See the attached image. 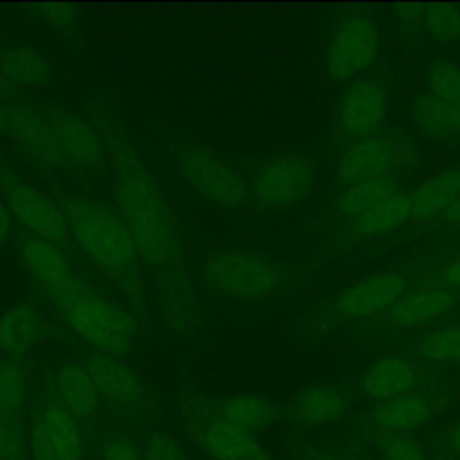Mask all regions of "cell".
<instances>
[{"mask_svg": "<svg viewBox=\"0 0 460 460\" xmlns=\"http://www.w3.org/2000/svg\"><path fill=\"white\" fill-rule=\"evenodd\" d=\"M0 72L13 86L40 88L52 77V65L40 50L16 43L0 52Z\"/></svg>", "mask_w": 460, "mask_h": 460, "instance_id": "23", "label": "cell"}, {"mask_svg": "<svg viewBox=\"0 0 460 460\" xmlns=\"http://www.w3.org/2000/svg\"><path fill=\"white\" fill-rule=\"evenodd\" d=\"M350 406L349 395L332 385H313L291 402V419L302 426H323L340 420Z\"/></svg>", "mask_w": 460, "mask_h": 460, "instance_id": "20", "label": "cell"}, {"mask_svg": "<svg viewBox=\"0 0 460 460\" xmlns=\"http://www.w3.org/2000/svg\"><path fill=\"white\" fill-rule=\"evenodd\" d=\"M458 296L449 288H424L402 295L386 313V322L395 327H415L435 320L456 304Z\"/></svg>", "mask_w": 460, "mask_h": 460, "instance_id": "19", "label": "cell"}, {"mask_svg": "<svg viewBox=\"0 0 460 460\" xmlns=\"http://www.w3.org/2000/svg\"><path fill=\"white\" fill-rule=\"evenodd\" d=\"M428 84L433 95L460 106V68L453 61L435 59L428 68Z\"/></svg>", "mask_w": 460, "mask_h": 460, "instance_id": "32", "label": "cell"}, {"mask_svg": "<svg viewBox=\"0 0 460 460\" xmlns=\"http://www.w3.org/2000/svg\"><path fill=\"white\" fill-rule=\"evenodd\" d=\"M31 392L29 368L22 359L5 358L0 361V413L22 415Z\"/></svg>", "mask_w": 460, "mask_h": 460, "instance_id": "29", "label": "cell"}, {"mask_svg": "<svg viewBox=\"0 0 460 460\" xmlns=\"http://www.w3.org/2000/svg\"><path fill=\"white\" fill-rule=\"evenodd\" d=\"M198 444L210 460H270L253 433L217 415L199 424Z\"/></svg>", "mask_w": 460, "mask_h": 460, "instance_id": "14", "label": "cell"}, {"mask_svg": "<svg viewBox=\"0 0 460 460\" xmlns=\"http://www.w3.org/2000/svg\"><path fill=\"white\" fill-rule=\"evenodd\" d=\"M379 25L367 14H352L334 29L325 52V70L334 81L363 72L377 56Z\"/></svg>", "mask_w": 460, "mask_h": 460, "instance_id": "7", "label": "cell"}, {"mask_svg": "<svg viewBox=\"0 0 460 460\" xmlns=\"http://www.w3.org/2000/svg\"><path fill=\"white\" fill-rule=\"evenodd\" d=\"M111 180L119 212L133 235L142 262L155 271L162 289L183 304L187 277L174 214L135 147L117 131L110 135Z\"/></svg>", "mask_w": 460, "mask_h": 460, "instance_id": "2", "label": "cell"}, {"mask_svg": "<svg viewBox=\"0 0 460 460\" xmlns=\"http://www.w3.org/2000/svg\"><path fill=\"white\" fill-rule=\"evenodd\" d=\"M0 189L9 212L27 228L29 235L58 246L68 239L65 210L54 199L5 169L0 171Z\"/></svg>", "mask_w": 460, "mask_h": 460, "instance_id": "6", "label": "cell"}, {"mask_svg": "<svg viewBox=\"0 0 460 460\" xmlns=\"http://www.w3.org/2000/svg\"><path fill=\"white\" fill-rule=\"evenodd\" d=\"M406 282L397 273L372 275L340 295L334 307L345 318H363L390 309L404 293Z\"/></svg>", "mask_w": 460, "mask_h": 460, "instance_id": "15", "label": "cell"}, {"mask_svg": "<svg viewBox=\"0 0 460 460\" xmlns=\"http://www.w3.org/2000/svg\"><path fill=\"white\" fill-rule=\"evenodd\" d=\"M84 367L88 368L101 402L119 417H137L146 408V388L137 372L119 356L90 350Z\"/></svg>", "mask_w": 460, "mask_h": 460, "instance_id": "9", "label": "cell"}, {"mask_svg": "<svg viewBox=\"0 0 460 460\" xmlns=\"http://www.w3.org/2000/svg\"><path fill=\"white\" fill-rule=\"evenodd\" d=\"M460 196V171H444L411 192V217L429 219L447 210Z\"/></svg>", "mask_w": 460, "mask_h": 460, "instance_id": "26", "label": "cell"}, {"mask_svg": "<svg viewBox=\"0 0 460 460\" xmlns=\"http://www.w3.org/2000/svg\"><path fill=\"white\" fill-rule=\"evenodd\" d=\"M397 189H399V180L392 174L350 185L338 199V212L341 216L358 217L376 203L395 194Z\"/></svg>", "mask_w": 460, "mask_h": 460, "instance_id": "28", "label": "cell"}, {"mask_svg": "<svg viewBox=\"0 0 460 460\" xmlns=\"http://www.w3.org/2000/svg\"><path fill=\"white\" fill-rule=\"evenodd\" d=\"M413 119L429 137H451L460 133V106L451 104L431 92L415 99Z\"/></svg>", "mask_w": 460, "mask_h": 460, "instance_id": "27", "label": "cell"}, {"mask_svg": "<svg viewBox=\"0 0 460 460\" xmlns=\"http://www.w3.org/2000/svg\"><path fill=\"white\" fill-rule=\"evenodd\" d=\"M140 446L146 460H192L172 435L160 429L147 431Z\"/></svg>", "mask_w": 460, "mask_h": 460, "instance_id": "34", "label": "cell"}, {"mask_svg": "<svg viewBox=\"0 0 460 460\" xmlns=\"http://www.w3.org/2000/svg\"><path fill=\"white\" fill-rule=\"evenodd\" d=\"M419 354L429 361L460 359V323L428 334L419 345Z\"/></svg>", "mask_w": 460, "mask_h": 460, "instance_id": "33", "label": "cell"}, {"mask_svg": "<svg viewBox=\"0 0 460 460\" xmlns=\"http://www.w3.org/2000/svg\"><path fill=\"white\" fill-rule=\"evenodd\" d=\"M31 9L32 16L54 31L68 34L79 27V9L72 4H36Z\"/></svg>", "mask_w": 460, "mask_h": 460, "instance_id": "35", "label": "cell"}, {"mask_svg": "<svg viewBox=\"0 0 460 460\" xmlns=\"http://www.w3.org/2000/svg\"><path fill=\"white\" fill-rule=\"evenodd\" d=\"M216 415L255 435L257 431L273 426V422L279 419V410L262 395L237 394L223 399L216 410Z\"/></svg>", "mask_w": 460, "mask_h": 460, "instance_id": "24", "label": "cell"}, {"mask_svg": "<svg viewBox=\"0 0 460 460\" xmlns=\"http://www.w3.org/2000/svg\"><path fill=\"white\" fill-rule=\"evenodd\" d=\"M417 381L413 365L402 358H383L374 361L363 374V392L374 401H388L406 394Z\"/></svg>", "mask_w": 460, "mask_h": 460, "instance_id": "21", "label": "cell"}, {"mask_svg": "<svg viewBox=\"0 0 460 460\" xmlns=\"http://www.w3.org/2000/svg\"><path fill=\"white\" fill-rule=\"evenodd\" d=\"M63 210L68 234L81 252L117 286L138 296L142 259L120 212L79 196L66 198Z\"/></svg>", "mask_w": 460, "mask_h": 460, "instance_id": "3", "label": "cell"}, {"mask_svg": "<svg viewBox=\"0 0 460 460\" xmlns=\"http://www.w3.org/2000/svg\"><path fill=\"white\" fill-rule=\"evenodd\" d=\"M424 7L426 5H417V4H401L395 5L397 9V16L408 23V25H415L419 23V20H424Z\"/></svg>", "mask_w": 460, "mask_h": 460, "instance_id": "38", "label": "cell"}, {"mask_svg": "<svg viewBox=\"0 0 460 460\" xmlns=\"http://www.w3.org/2000/svg\"><path fill=\"white\" fill-rule=\"evenodd\" d=\"M433 413L431 402L417 392H406L381 402L372 419L385 433H406L424 426Z\"/></svg>", "mask_w": 460, "mask_h": 460, "instance_id": "22", "label": "cell"}, {"mask_svg": "<svg viewBox=\"0 0 460 460\" xmlns=\"http://www.w3.org/2000/svg\"><path fill=\"white\" fill-rule=\"evenodd\" d=\"M386 113V95L374 79L352 83L338 102V128L356 142L374 137Z\"/></svg>", "mask_w": 460, "mask_h": 460, "instance_id": "11", "label": "cell"}, {"mask_svg": "<svg viewBox=\"0 0 460 460\" xmlns=\"http://www.w3.org/2000/svg\"><path fill=\"white\" fill-rule=\"evenodd\" d=\"M99 460H146L140 442L126 433L119 431L106 437L99 449Z\"/></svg>", "mask_w": 460, "mask_h": 460, "instance_id": "37", "label": "cell"}, {"mask_svg": "<svg viewBox=\"0 0 460 460\" xmlns=\"http://www.w3.org/2000/svg\"><path fill=\"white\" fill-rule=\"evenodd\" d=\"M395 147L390 138L374 135L349 147L338 160L336 176L341 183L356 185L386 176L395 162Z\"/></svg>", "mask_w": 460, "mask_h": 460, "instance_id": "17", "label": "cell"}, {"mask_svg": "<svg viewBox=\"0 0 460 460\" xmlns=\"http://www.w3.org/2000/svg\"><path fill=\"white\" fill-rule=\"evenodd\" d=\"M0 460H31L29 426L22 415L0 413Z\"/></svg>", "mask_w": 460, "mask_h": 460, "instance_id": "30", "label": "cell"}, {"mask_svg": "<svg viewBox=\"0 0 460 460\" xmlns=\"http://www.w3.org/2000/svg\"><path fill=\"white\" fill-rule=\"evenodd\" d=\"M54 392L56 401L79 422L93 419L102 404L88 368L75 359H61L58 363Z\"/></svg>", "mask_w": 460, "mask_h": 460, "instance_id": "16", "label": "cell"}, {"mask_svg": "<svg viewBox=\"0 0 460 460\" xmlns=\"http://www.w3.org/2000/svg\"><path fill=\"white\" fill-rule=\"evenodd\" d=\"M444 442H446V447L449 449V453L460 458V417L446 431Z\"/></svg>", "mask_w": 460, "mask_h": 460, "instance_id": "39", "label": "cell"}, {"mask_svg": "<svg viewBox=\"0 0 460 460\" xmlns=\"http://www.w3.org/2000/svg\"><path fill=\"white\" fill-rule=\"evenodd\" d=\"M178 169L183 180L207 201L223 208H234L248 199V183L221 156L210 149L190 144L178 153Z\"/></svg>", "mask_w": 460, "mask_h": 460, "instance_id": "5", "label": "cell"}, {"mask_svg": "<svg viewBox=\"0 0 460 460\" xmlns=\"http://www.w3.org/2000/svg\"><path fill=\"white\" fill-rule=\"evenodd\" d=\"M424 25L438 43H453L460 40V9L451 4L426 5Z\"/></svg>", "mask_w": 460, "mask_h": 460, "instance_id": "31", "label": "cell"}, {"mask_svg": "<svg viewBox=\"0 0 460 460\" xmlns=\"http://www.w3.org/2000/svg\"><path fill=\"white\" fill-rule=\"evenodd\" d=\"M32 437L40 438L58 460H86V444L79 420L56 399L43 402L29 424Z\"/></svg>", "mask_w": 460, "mask_h": 460, "instance_id": "13", "label": "cell"}, {"mask_svg": "<svg viewBox=\"0 0 460 460\" xmlns=\"http://www.w3.org/2000/svg\"><path fill=\"white\" fill-rule=\"evenodd\" d=\"M20 259L59 318L92 350L119 358L131 350L138 332L135 316L90 286L58 244L27 234L20 239Z\"/></svg>", "mask_w": 460, "mask_h": 460, "instance_id": "1", "label": "cell"}, {"mask_svg": "<svg viewBox=\"0 0 460 460\" xmlns=\"http://www.w3.org/2000/svg\"><path fill=\"white\" fill-rule=\"evenodd\" d=\"M29 435H31V431H29ZM31 460H58V458L40 438L31 435Z\"/></svg>", "mask_w": 460, "mask_h": 460, "instance_id": "40", "label": "cell"}, {"mask_svg": "<svg viewBox=\"0 0 460 460\" xmlns=\"http://www.w3.org/2000/svg\"><path fill=\"white\" fill-rule=\"evenodd\" d=\"M379 451L383 460H428L422 446L406 433H385Z\"/></svg>", "mask_w": 460, "mask_h": 460, "instance_id": "36", "label": "cell"}, {"mask_svg": "<svg viewBox=\"0 0 460 460\" xmlns=\"http://www.w3.org/2000/svg\"><path fill=\"white\" fill-rule=\"evenodd\" d=\"M446 219L449 223H455V225H460V196L453 201V205L446 210Z\"/></svg>", "mask_w": 460, "mask_h": 460, "instance_id": "44", "label": "cell"}, {"mask_svg": "<svg viewBox=\"0 0 460 460\" xmlns=\"http://www.w3.org/2000/svg\"><path fill=\"white\" fill-rule=\"evenodd\" d=\"M314 172L307 158L284 153L264 162L252 183L253 199L266 208H286L300 203L313 189Z\"/></svg>", "mask_w": 460, "mask_h": 460, "instance_id": "8", "label": "cell"}, {"mask_svg": "<svg viewBox=\"0 0 460 460\" xmlns=\"http://www.w3.org/2000/svg\"><path fill=\"white\" fill-rule=\"evenodd\" d=\"M0 133L40 160L70 167L58 146L45 110L25 102L0 101Z\"/></svg>", "mask_w": 460, "mask_h": 460, "instance_id": "10", "label": "cell"}, {"mask_svg": "<svg viewBox=\"0 0 460 460\" xmlns=\"http://www.w3.org/2000/svg\"><path fill=\"white\" fill-rule=\"evenodd\" d=\"M45 323L40 311L27 302H18L0 314V352L22 359L41 340Z\"/></svg>", "mask_w": 460, "mask_h": 460, "instance_id": "18", "label": "cell"}, {"mask_svg": "<svg viewBox=\"0 0 460 460\" xmlns=\"http://www.w3.org/2000/svg\"><path fill=\"white\" fill-rule=\"evenodd\" d=\"M199 275L210 291L228 300H262L282 286L280 268L264 255L244 248L210 253L203 261Z\"/></svg>", "mask_w": 460, "mask_h": 460, "instance_id": "4", "label": "cell"}, {"mask_svg": "<svg viewBox=\"0 0 460 460\" xmlns=\"http://www.w3.org/2000/svg\"><path fill=\"white\" fill-rule=\"evenodd\" d=\"M45 111L68 165L95 169L102 164L106 156V140L93 124L63 108H50Z\"/></svg>", "mask_w": 460, "mask_h": 460, "instance_id": "12", "label": "cell"}, {"mask_svg": "<svg viewBox=\"0 0 460 460\" xmlns=\"http://www.w3.org/2000/svg\"><path fill=\"white\" fill-rule=\"evenodd\" d=\"M14 93H16L14 86L0 72V101H11L14 97Z\"/></svg>", "mask_w": 460, "mask_h": 460, "instance_id": "43", "label": "cell"}, {"mask_svg": "<svg viewBox=\"0 0 460 460\" xmlns=\"http://www.w3.org/2000/svg\"><path fill=\"white\" fill-rule=\"evenodd\" d=\"M411 217V194L395 192L376 203L352 221V232L359 237H374L395 230Z\"/></svg>", "mask_w": 460, "mask_h": 460, "instance_id": "25", "label": "cell"}, {"mask_svg": "<svg viewBox=\"0 0 460 460\" xmlns=\"http://www.w3.org/2000/svg\"><path fill=\"white\" fill-rule=\"evenodd\" d=\"M11 212L7 210V207L0 201V250L5 244L9 232H11Z\"/></svg>", "mask_w": 460, "mask_h": 460, "instance_id": "42", "label": "cell"}, {"mask_svg": "<svg viewBox=\"0 0 460 460\" xmlns=\"http://www.w3.org/2000/svg\"><path fill=\"white\" fill-rule=\"evenodd\" d=\"M440 279L449 284V286H455V288H460V259L449 262L442 273H440Z\"/></svg>", "mask_w": 460, "mask_h": 460, "instance_id": "41", "label": "cell"}]
</instances>
